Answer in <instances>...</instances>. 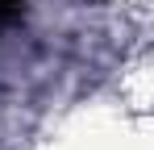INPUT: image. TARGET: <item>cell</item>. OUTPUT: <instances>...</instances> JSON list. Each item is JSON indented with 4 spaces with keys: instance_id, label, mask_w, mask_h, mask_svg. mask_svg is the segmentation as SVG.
<instances>
[{
    "instance_id": "obj_1",
    "label": "cell",
    "mask_w": 154,
    "mask_h": 150,
    "mask_svg": "<svg viewBox=\"0 0 154 150\" xmlns=\"http://www.w3.org/2000/svg\"><path fill=\"white\" fill-rule=\"evenodd\" d=\"M21 4H25V0H0V25H4V21H13V17L21 13Z\"/></svg>"
}]
</instances>
